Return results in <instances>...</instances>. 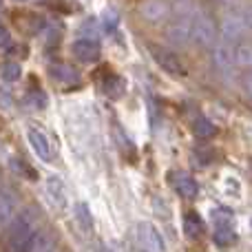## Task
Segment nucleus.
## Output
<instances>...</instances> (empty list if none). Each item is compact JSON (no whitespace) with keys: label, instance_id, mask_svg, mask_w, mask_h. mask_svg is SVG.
Returning a JSON list of instances; mask_svg holds the SVG:
<instances>
[{"label":"nucleus","instance_id":"dca6fc26","mask_svg":"<svg viewBox=\"0 0 252 252\" xmlns=\"http://www.w3.org/2000/svg\"><path fill=\"white\" fill-rule=\"evenodd\" d=\"M192 133L199 139H208L215 135V124L208 118H195L192 120Z\"/></svg>","mask_w":252,"mask_h":252},{"label":"nucleus","instance_id":"6ab92c4d","mask_svg":"<svg viewBox=\"0 0 252 252\" xmlns=\"http://www.w3.org/2000/svg\"><path fill=\"white\" fill-rule=\"evenodd\" d=\"M22 69L18 62H7V64H2V69H0V78L4 80V82H16L18 78H20Z\"/></svg>","mask_w":252,"mask_h":252},{"label":"nucleus","instance_id":"4be33fe9","mask_svg":"<svg viewBox=\"0 0 252 252\" xmlns=\"http://www.w3.org/2000/svg\"><path fill=\"white\" fill-rule=\"evenodd\" d=\"M97 252H109V250H106V248H104V246H102V248H100V250H97Z\"/></svg>","mask_w":252,"mask_h":252},{"label":"nucleus","instance_id":"7ed1b4c3","mask_svg":"<svg viewBox=\"0 0 252 252\" xmlns=\"http://www.w3.org/2000/svg\"><path fill=\"white\" fill-rule=\"evenodd\" d=\"M188 13H190V22H192V42L206 49L208 47L215 49V44H217V27H215L213 18L195 7H188Z\"/></svg>","mask_w":252,"mask_h":252},{"label":"nucleus","instance_id":"20e7f679","mask_svg":"<svg viewBox=\"0 0 252 252\" xmlns=\"http://www.w3.org/2000/svg\"><path fill=\"white\" fill-rule=\"evenodd\" d=\"M27 139H29L31 148H33V153L40 157L42 161H53L58 157V146L56 142H53V137L47 133L44 128H40V126L31 124L29 128H27Z\"/></svg>","mask_w":252,"mask_h":252},{"label":"nucleus","instance_id":"0eeeda50","mask_svg":"<svg viewBox=\"0 0 252 252\" xmlns=\"http://www.w3.org/2000/svg\"><path fill=\"white\" fill-rule=\"evenodd\" d=\"M213 56H215V64H217V69L221 71V75L235 73L237 62H235V44H232V40L223 38L221 42H217L213 49Z\"/></svg>","mask_w":252,"mask_h":252},{"label":"nucleus","instance_id":"6e6552de","mask_svg":"<svg viewBox=\"0 0 252 252\" xmlns=\"http://www.w3.org/2000/svg\"><path fill=\"white\" fill-rule=\"evenodd\" d=\"M148 51H151L153 60H155L157 64H159L161 69L166 71V73H170V75H184V64H182L179 56L173 51V49H168V47H155V44H153Z\"/></svg>","mask_w":252,"mask_h":252},{"label":"nucleus","instance_id":"5701e85b","mask_svg":"<svg viewBox=\"0 0 252 252\" xmlns=\"http://www.w3.org/2000/svg\"><path fill=\"white\" fill-rule=\"evenodd\" d=\"M0 151H2V144H0Z\"/></svg>","mask_w":252,"mask_h":252},{"label":"nucleus","instance_id":"f257e3e1","mask_svg":"<svg viewBox=\"0 0 252 252\" xmlns=\"http://www.w3.org/2000/svg\"><path fill=\"white\" fill-rule=\"evenodd\" d=\"M35 217L31 210H22L18 217L9 223L7 232H4L2 252H31L35 244Z\"/></svg>","mask_w":252,"mask_h":252},{"label":"nucleus","instance_id":"9b49d317","mask_svg":"<svg viewBox=\"0 0 252 252\" xmlns=\"http://www.w3.org/2000/svg\"><path fill=\"white\" fill-rule=\"evenodd\" d=\"M49 75L58 84H78L80 82L78 69L73 64H66V62H51L49 64Z\"/></svg>","mask_w":252,"mask_h":252},{"label":"nucleus","instance_id":"1a4fd4ad","mask_svg":"<svg viewBox=\"0 0 252 252\" xmlns=\"http://www.w3.org/2000/svg\"><path fill=\"white\" fill-rule=\"evenodd\" d=\"M73 56H75V60L84 62V64H93V62L100 60L102 49H100V44H97L95 38L84 35V38H78L73 42Z\"/></svg>","mask_w":252,"mask_h":252},{"label":"nucleus","instance_id":"f3484780","mask_svg":"<svg viewBox=\"0 0 252 252\" xmlns=\"http://www.w3.org/2000/svg\"><path fill=\"white\" fill-rule=\"evenodd\" d=\"M142 13L148 20H159L166 13V4L159 2V0H146V2L142 4Z\"/></svg>","mask_w":252,"mask_h":252},{"label":"nucleus","instance_id":"2eb2a0df","mask_svg":"<svg viewBox=\"0 0 252 252\" xmlns=\"http://www.w3.org/2000/svg\"><path fill=\"white\" fill-rule=\"evenodd\" d=\"M75 219H78V226L82 232H93V217H91V210H89V206L84 204V201H80V204H75Z\"/></svg>","mask_w":252,"mask_h":252},{"label":"nucleus","instance_id":"aec40b11","mask_svg":"<svg viewBox=\"0 0 252 252\" xmlns=\"http://www.w3.org/2000/svg\"><path fill=\"white\" fill-rule=\"evenodd\" d=\"M9 44H11V33L7 31V27L0 25V49L9 47Z\"/></svg>","mask_w":252,"mask_h":252},{"label":"nucleus","instance_id":"9d476101","mask_svg":"<svg viewBox=\"0 0 252 252\" xmlns=\"http://www.w3.org/2000/svg\"><path fill=\"white\" fill-rule=\"evenodd\" d=\"M168 179H170V184H173V188L184 197V199H192V197L197 195V190H199V186H197L195 177H192L190 173L175 170V173L168 175Z\"/></svg>","mask_w":252,"mask_h":252},{"label":"nucleus","instance_id":"f8f14e48","mask_svg":"<svg viewBox=\"0 0 252 252\" xmlns=\"http://www.w3.org/2000/svg\"><path fill=\"white\" fill-rule=\"evenodd\" d=\"M47 195L58 208H64L66 206V186L58 175H49L47 177Z\"/></svg>","mask_w":252,"mask_h":252},{"label":"nucleus","instance_id":"a211bd4d","mask_svg":"<svg viewBox=\"0 0 252 252\" xmlns=\"http://www.w3.org/2000/svg\"><path fill=\"white\" fill-rule=\"evenodd\" d=\"M31 252H58V246H56V241H53V237L44 235V232H38Z\"/></svg>","mask_w":252,"mask_h":252},{"label":"nucleus","instance_id":"4468645a","mask_svg":"<svg viewBox=\"0 0 252 252\" xmlns=\"http://www.w3.org/2000/svg\"><path fill=\"white\" fill-rule=\"evenodd\" d=\"M235 62L239 69L252 71V44L250 42L235 44Z\"/></svg>","mask_w":252,"mask_h":252},{"label":"nucleus","instance_id":"ddd939ff","mask_svg":"<svg viewBox=\"0 0 252 252\" xmlns=\"http://www.w3.org/2000/svg\"><path fill=\"white\" fill-rule=\"evenodd\" d=\"M204 221L197 213H186L184 217V232H186L188 239H201L204 237Z\"/></svg>","mask_w":252,"mask_h":252},{"label":"nucleus","instance_id":"412c9836","mask_svg":"<svg viewBox=\"0 0 252 252\" xmlns=\"http://www.w3.org/2000/svg\"><path fill=\"white\" fill-rule=\"evenodd\" d=\"M2 7H4V0H0V11H2Z\"/></svg>","mask_w":252,"mask_h":252},{"label":"nucleus","instance_id":"39448f33","mask_svg":"<svg viewBox=\"0 0 252 252\" xmlns=\"http://www.w3.org/2000/svg\"><path fill=\"white\" fill-rule=\"evenodd\" d=\"M18 208H20L18 192L9 186H0V230L9 228V223L18 217Z\"/></svg>","mask_w":252,"mask_h":252},{"label":"nucleus","instance_id":"f03ea898","mask_svg":"<svg viewBox=\"0 0 252 252\" xmlns=\"http://www.w3.org/2000/svg\"><path fill=\"white\" fill-rule=\"evenodd\" d=\"M130 244L135 252H164V239H161L159 230L148 221H139L130 230Z\"/></svg>","mask_w":252,"mask_h":252},{"label":"nucleus","instance_id":"423d86ee","mask_svg":"<svg viewBox=\"0 0 252 252\" xmlns=\"http://www.w3.org/2000/svg\"><path fill=\"white\" fill-rule=\"evenodd\" d=\"M213 221H215V241L219 246H228L235 241V230H232V213L228 208L213 210Z\"/></svg>","mask_w":252,"mask_h":252}]
</instances>
